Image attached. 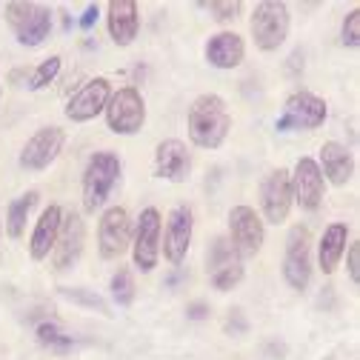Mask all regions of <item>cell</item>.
I'll use <instances>...</instances> for the list:
<instances>
[{
  "mask_svg": "<svg viewBox=\"0 0 360 360\" xmlns=\"http://www.w3.org/2000/svg\"><path fill=\"white\" fill-rule=\"evenodd\" d=\"M189 141L200 149H220L223 141L229 138V129H232V115L229 106L220 95L206 92L200 98H195V103L189 106Z\"/></svg>",
  "mask_w": 360,
  "mask_h": 360,
  "instance_id": "cell-1",
  "label": "cell"
},
{
  "mask_svg": "<svg viewBox=\"0 0 360 360\" xmlns=\"http://www.w3.org/2000/svg\"><path fill=\"white\" fill-rule=\"evenodd\" d=\"M120 180V158L115 152H95L86 160L80 192H83V212L95 214L112 195L115 184Z\"/></svg>",
  "mask_w": 360,
  "mask_h": 360,
  "instance_id": "cell-2",
  "label": "cell"
},
{
  "mask_svg": "<svg viewBox=\"0 0 360 360\" xmlns=\"http://www.w3.org/2000/svg\"><path fill=\"white\" fill-rule=\"evenodd\" d=\"M289 6L281 0H260L249 18V29L255 37V46L260 52H278L283 40L289 37Z\"/></svg>",
  "mask_w": 360,
  "mask_h": 360,
  "instance_id": "cell-3",
  "label": "cell"
},
{
  "mask_svg": "<svg viewBox=\"0 0 360 360\" xmlns=\"http://www.w3.org/2000/svg\"><path fill=\"white\" fill-rule=\"evenodd\" d=\"M6 23L15 32L18 43L34 49L52 32V12L49 6L32 4V0H12L6 4Z\"/></svg>",
  "mask_w": 360,
  "mask_h": 360,
  "instance_id": "cell-4",
  "label": "cell"
},
{
  "mask_svg": "<svg viewBox=\"0 0 360 360\" xmlns=\"http://www.w3.org/2000/svg\"><path fill=\"white\" fill-rule=\"evenodd\" d=\"M160 232H163V217L155 206H146L134 223V232H131V260L134 266L141 269L143 275L155 272V266L160 263Z\"/></svg>",
  "mask_w": 360,
  "mask_h": 360,
  "instance_id": "cell-5",
  "label": "cell"
},
{
  "mask_svg": "<svg viewBox=\"0 0 360 360\" xmlns=\"http://www.w3.org/2000/svg\"><path fill=\"white\" fill-rule=\"evenodd\" d=\"M106 126L115 134H138L146 123V103L143 95L134 86H123L117 92H112L106 109Z\"/></svg>",
  "mask_w": 360,
  "mask_h": 360,
  "instance_id": "cell-6",
  "label": "cell"
},
{
  "mask_svg": "<svg viewBox=\"0 0 360 360\" xmlns=\"http://www.w3.org/2000/svg\"><path fill=\"white\" fill-rule=\"evenodd\" d=\"M206 272L209 283L217 292H229L243 281V257L235 252L229 238H214L206 249Z\"/></svg>",
  "mask_w": 360,
  "mask_h": 360,
  "instance_id": "cell-7",
  "label": "cell"
},
{
  "mask_svg": "<svg viewBox=\"0 0 360 360\" xmlns=\"http://www.w3.org/2000/svg\"><path fill=\"white\" fill-rule=\"evenodd\" d=\"M326 101L318 98V95H311V92H295L286 98L283 103V115L278 117L275 129L278 131H309V129H318L326 123Z\"/></svg>",
  "mask_w": 360,
  "mask_h": 360,
  "instance_id": "cell-8",
  "label": "cell"
},
{
  "mask_svg": "<svg viewBox=\"0 0 360 360\" xmlns=\"http://www.w3.org/2000/svg\"><path fill=\"white\" fill-rule=\"evenodd\" d=\"M283 281L295 292H306L311 281V232L306 226H295L286 238L283 255Z\"/></svg>",
  "mask_w": 360,
  "mask_h": 360,
  "instance_id": "cell-9",
  "label": "cell"
},
{
  "mask_svg": "<svg viewBox=\"0 0 360 360\" xmlns=\"http://www.w3.org/2000/svg\"><path fill=\"white\" fill-rule=\"evenodd\" d=\"M266 226L252 206H232L229 212V243L240 257H255L263 249Z\"/></svg>",
  "mask_w": 360,
  "mask_h": 360,
  "instance_id": "cell-10",
  "label": "cell"
},
{
  "mask_svg": "<svg viewBox=\"0 0 360 360\" xmlns=\"http://www.w3.org/2000/svg\"><path fill=\"white\" fill-rule=\"evenodd\" d=\"M131 243V220L123 206H109L98 223V249L103 260H117Z\"/></svg>",
  "mask_w": 360,
  "mask_h": 360,
  "instance_id": "cell-11",
  "label": "cell"
},
{
  "mask_svg": "<svg viewBox=\"0 0 360 360\" xmlns=\"http://www.w3.org/2000/svg\"><path fill=\"white\" fill-rule=\"evenodd\" d=\"M289 180H292V198H295V203L300 209H306V212H318L323 198H326V180L321 174L318 160L300 158L295 163V172H289Z\"/></svg>",
  "mask_w": 360,
  "mask_h": 360,
  "instance_id": "cell-12",
  "label": "cell"
},
{
  "mask_svg": "<svg viewBox=\"0 0 360 360\" xmlns=\"http://www.w3.org/2000/svg\"><path fill=\"white\" fill-rule=\"evenodd\" d=\"M292 180H289V172L286 169H272L263 184H260V209H263V217L269 223H275V226H281V223H286L289 212H292Z\"/></svg>",
  "mask_w": 360,
  "mask_h": 360,
  "instance_id": "cell-13",
  "label": "cell"
},
{
  "mask_svg": "<svg viewBox=\"0 0 360 360\" xmlns=\"http://www.w3.org/2000/svg\"><path fill=\"white\" fill-rule=\"evenodd\" d=\"M63 143H66V134L60 126H43L37 129L32 138L26 141L23 152H20V166L26 172H43L49 169L58 155L63 152Z\"/></svg>",
  "mask_w": 360,
  "mask_h": 360,
  "instance_id": "cell-14",
  "label": "cell"
},
{
  "mask_svg": "<svg viewBox=\"0 0 360 360\" xmlns=\"http://www.w3.org/2000/svg\"><path fill=\"white\" fill-rule=\"evenodd\" d=\"M192 229H195L192 209L189 206H174L169 212L166 229L160 232L163 235L160 238V252L172 266H180L186 260V252H189V243H192Z\"/></svg>",
  "mask_w": 360,
  "mask_h": 360,
  "instance_id": "cell-15",
  "label": "cell"
},
{
  "mask_svg": "<svg viewBox=\"0 0 360 360\" xmlns=\"http://www.w3.org/2000/svg\"><path fill=\"white\" fill-rule=\"evenodd\" d=\"M112 98V83L106 77H92L89 83H83L77 92L69 98L66 103V117L72 123H86V120H95L106 103Z\"/></svg>",
  "mask_w": 360,
  "mask_h": 360,
  "instance_id": "cell-16",
  "label": "cell"
},
{
  "mask_svg": "<svg viewBox=\"0 0 360 360\" xmlns=\"http://www.w3.org/2000/svg\"><path fill=\"white\" fill-rule=\"evenodd\" d=\"M83 243H86V223H83V217L77 212L63 214L60 232H58V243L52 249V266L58 269V272H66V269H72L80 260Z\"/></svg>",
  "mask_w": 360,
  "mask_h": 360,
  "instance_id": "cell-17",
  "label": "cell"
},
{
  "mask_svg": "<svg viewBox=\"0 0 360 360\" xmlns=\"http://www.w3.org/2000/svg\"><path fill=\"white\" fill-rule=\"evenodd\" d=\"M192 172V155L184 141L169 138L160 141L155 149V174L169 180V184H186Z\"/></svg>",
  "mask_w": 360,
  "mask_h": 360,
  "instance_id": "cell-18",
  "label": "cell"
},
{
  "mask_svg": "<svg viewBox=\"0 0 360 360\" xmlns=\"http://www.w3.org/2000/svg\"><path fill=\"white\" fill-rule=\"evenodd\" d=\"M106 26L115 46H131L141 32V6L134 0H112L106 9Z\"/></svg>",
  "mask_w": 360,
  "mask_h": 360,
  "instance_id": "cell-19",
  "label": "cell"
},
{
  "mask_svg": "<svg viewBox=\"0 0 360 360\" xmlns=\"http://www.w3.org/2000/svg\"><path fill=\"white\" fill-rule=\"evenodd\" d=\"M60 220H63V209L58 203L46 206L40 212L37 223H34V232L29 240V255L32 260H46L58 243V232H60Z\"/></svg>",
  "mask_w": 360,
  "mask_h": 360,
  "instance_id": "cell-20",
  "label": "cell"
},
{
  "mask_svg": "<svg viewBox=\"0 0 360 360\" xmlns=\"http://www.w3.org/2000/svg\"><path fill=\"white\" fill-rule=\"evenodd\" d=\"M321 174L323 180H329L332 186H346L352 174H354V158L349 152V146L338 143V141H326L321 146Z\"/></svg>",
  "mask_w": 360,
  "mask_h": 360,
  "instance_id": "cell-21",
  "label": "cell"
},
{
  "mask_svg": "<svg viewBox=\"0 0 360 360\" xmlns=\"http://www.w3.org/2000/svg\"><path fill=\"white\" fill-rule=\"evenodd\" d=\"M243 55H246L243 37L235 32H217L206 43V60L214 69H238L243 63Z\"/></svg>",
  "mask_w": 360,
  "mask_h": 360,
  "instance_id": "cell-22",
  "label": "cell"
},
{
  "mask_svg": "<svg viewBox=\"0 0 360 360\" xmlns=\"http://www.w3.org/2000/svg\"><path fill=\"white\" fill-rule=\"evenodd\" d=\"M346 243H349V226L346 223H329L321 243H318V263L323 269V275H332L340 266V260L346 255Z\"/></svg>",
  "mask_w": 360,
  "mask_h": 360,
  "instance_id": "cell-23",
  "label": "cell"
},
{
  "mask_svg": "<svg viewBox=\"0 0 360 360\" xmlns=\"http://www.w3.org/2000/svg\"><path fill=\"white\" fill-rule=\"evenodd\" d=\"M34 203H37V192H26V195H20V198H15L9 203V209H6V232H9L12 240H20L23 238L26 220H29Z\"/></svg>",
  "mask_w": 360,
  "mask_h": 360,
  "instance_id": "cell-24",
  "label": "cell"
},
{
  "mask_svg": "<svg viewBox=\"0 0 360 360\" xmlns=\"http://www.w3.org/2000/svg\"><path fill=\"white\" fill-rule=\"evenodd\" d=\"M34 335H37V343L43 346V349H49V352H69L72 346H75V338L72 335H66L58 323H52V321H46V323H40L37 329H34Z\"/></svg>",
  "mask_w": 360,
  "mask_h": 360,
  "instance_id": "cell-25",
  "label": "cell"
},
{
  "mask_svg": "<svg viewBox=\"0 0 360 360\" xmlns=\"http://www.w3.org/2000/svg\"><path fill=\"white\" fill-rule=\"evenodd\" d=\"M60 66H63L60 55H52V58L43 60V63L32 72V80H29V89H32V92H37V89H46L49 83H55V77L60 75Z\"/></svg>",
  "mask_w": 360,
  "mask_h": 360,
  "instance_id": "cell-26",
  "label": "cell"
},
{
  "mask_svg": "<svg viewBox=\"0 0 360 360\" xmlns=\"http://www.w3.org/2000/svg\"><path fill=\"white\" fill-rule=\"evenodd\" d=\"M112 297L117 306H131L134 303V281L129 269H117L112 275Z\"/></svg>",
  "mask_w": 360,
  "mask_h": 360,
  "instance_id": "cell-27",
  "label": "cell"
},
{
  "mask_svg": "<svg viewBox=\"0 0 360 360\" xmlns=\"http://www.w3.org/2000/svg\"><path fill=\"white\" fill-rule=\"evenodd\" d=\"M60 295H63L66 300H72V303H80V306H89V309H98L101 314H106V318L112 314L109 306H106V300H103L101 295H95V292H89V289H69V286H63Z\"/></svg>",
  "mask_w": 360,
  "mask_h": 360,
  "instance_id": "cell-28",
  "label": "cell"
},
{
  "mask_svg": "<svg viewBox=\"0 0 360 360\" xmlns=\"http://www.w3.org/2000/svg\"><path fill=\"white\" fill-rule=\"evenodd\" d=\"M203 9H209V15L220 23H226V20H235L240 15V0H212V4H200Z\"/></svg>",
  "mask_w": 360,
  "mask_h": 360,
  "instance_id": "cell-29",
  "label": "cell"
},
{
  "mask_svg": "<svg viewBox=\"0 0 360 360\" xmlns=\"http://www.w3.org/2000/svg\"><path fill=\"white\" fill-rule=\"evenodd\" d=\"M340 40H343V46H349V49L360 46V9H352L346 15L343 29H340Z\"/></svg>",
  "mask_w": 360,
  "mask_h": 360,
  "instance_id": "cell-30",
  "label": "cell"
},
{
  "mask_svg": "<svg viewBox=\"0 0 360 360\" xmlns=\"http://www.w3.org/2000/svg\"><path fill=\"white\" fill-rule=\"evenodd\" d=\"M346 269H349L352 286H360V243L357 240L346 246Z\"/></svg>",
  "mask_w": 360,
  "mask_h": 360,
  "instance_id": "cell-31",
  "label": "cell"
},
{
  "mask_svg": "<svg viewBox=\"0 0 360 360\" xmlns=\"http://www.w3.org/2000/svg\"><path fill=\"white\" fill-rule=\"evenodd\" d=\"M246 329H249V323H246V318H243V311H240V309H232L229 318H226V332L235 335V338H240Z\"/></svg>",
  "mask_w": 360,
  "mask_h": 360,
  "instance_id": "cell-32",
  "label": "cell"
},
{
  "mask_svg": "<svg viewBox=\"0 0 360 360\" xmlns=\"http://www.w3.org/2000/svg\"><path fill=\"white\" fill-rule=\"evenodd\" d=\"M98 18H101V6L98 4H92V6H86V12H83V18H80V29L83 32H89L95 23H98Z\"/></svg>",
  "mask_w": 360,
  "mask_h": 360,
  "instance_id": "cell-33",
  "label": "cell"
},
{
  "mask_svg": "<svg viewBox=\"0 0 360 360\" xmlns=\"http://www.w3.org/2000/svg\"><path fill=\"white\" fill-rule=\"evenodd\" d=\"M186 318H189V321H203V318H209V306L200 303V300H198V303H189V306H186Z\"/></svg>",
  "mask_w": 360,
  "mask_h": 360,
  "instance_id": "cell-34",
  "label": "cell"
},
{
  "mask_svg": "<svg viewBox=\"0 0 360 360\" xmlns=\"http://www.w3.org/2000/svg\"><path fill=\"white\" fill-rule=\"evenodd\" d=\"M0 89H4V83H0Z\"/></svg>",
  "mask_w": 360,
  "mask_h": 360,
  "instance_id": "cell-35",
  "label": "cell"
}]
</instances>
